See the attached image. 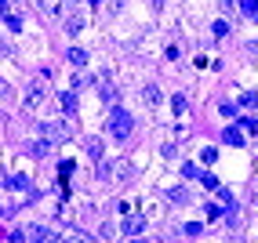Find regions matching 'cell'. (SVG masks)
<instances>
[{
  "label": "cell",
  "mask_w": 258,
  "mask_h": 243,
  "mask_svg": "<svg viewBox=\"0 0 258 243\" xmlns=\"http://www.w3.org/2000/svg\"><path fill=\"white\" fill-rule=\"evenodd\" d=\"M48 145H51V142H44V138H40L36 145H29V153H33V156H48Z\"/></svg>",
  "instance_id": "obj_18"
},
{
  "label": "cell",
  "mask_w": 258,
  "mask_h": 243,
  "mask_svg": "<svg viewBox=\"0 0 258 243\" xmlns=\"http://www.w3.org/2000/svg\"><path fill=\"white\" fill-rule=\"evenodd\" d=\"M240 106H258V95H255V91H247V95L240 98Z\"/></svg>",
  "instance_id": "obj_23"
},
{
  "label": "cell",
  "mask_w": 258,
  "mask_h": 243,
  "mask_svg": "<svg viewBox=\"0 0 258 243\" xmlns=\"http://www.w3.org/2000/svg\"><path fill=\"white\" fill-rule=\"evenodd\" d=\"M48 80H29V87H26V109H29V113H36V109L44 106V102H48Z\"/></svg>",
  "instance_id": "obj_2"
},
{
  "label": "cell",
  "mask_w": 258,
  "mask_h": 243,
  "mask_svg": "<svg viewBox=\"0 0 258 243\" xmlns=\"http://www.w3.org/2000/svg\"><path fill=\"white\" fill-rule=\"evenodd\" d=\"M218 113H222V116H236V106H233V102H222V106H218Z\"/></svg>",
  "instance_id": "obj_21"
},
{
  "label": "cell",
  "mask_w": 258,
  "mask_h": 243,
  "mask_svg": "<svg viewBox=\"0 0 258 243\" xmlns=\"http://www.w3.org/2000/svg\"><path fill=\"white\" fill-rule=\"evenodd\" d=\"M131 127H135V116L127 113V109H113V116H109V135L124 142V138L131 135Z\"/></svg>",
  "instance_id": "obj_1"
},
{
  "label": "cell",
  "mask_w": 258,
  "mask_h": 243,
  "mask_svg": "<svg viewBox=\"0 0 258 243\" xmlns=\"http://www.w3.org/2000/svg\"><path fill=\"white\" fill-rule=\"evenodd\" d=\"M222 138H226V145H244V131L236 127V124H233V127H226V135H222Z\"/></svg>",
  "instance_id": "obj_11"
},
{
  "label": "cell",
  "mask_w": 258,
  "mask_h": 243,
  "mask_svg": "<svg viewBox=\"0 0 258 243\" xmlns=\"http://www.w3.org/2000/svg\"><path fill=\"white\" fill-rule=\"evenodd\" d=\"M7 189H15V192H29V178H26V174H11V178H7Z\"/></svg>",
  "instance_id": "obj_8"
},
{
  "label": "cell",
  "mask_w": 258,
  "mask_h": 243,
  "mask_svg": "<svg viewBox=\"0 0 258 243\" xmlns=\"http://www.w3.org/2000/svg\"><path fill=\"white\" fill-rule=\"evenodd\" d=\"M0 15H4V18L11 15V11H7V0H0Z\"/></svg>",
  "instance_id": "obj_28"
},
{
  "label": "cell",
  "mask_w": 258,
  "mask_h": 243,
  "mask_svg": "<svg viewBox=\"0 0 258 243\" xmlns=\"http://www.w3.org/2000/svg\"><path fill=\"white\" fill-rule=\"evenodd\" d=\"M80 29H84V15H80V11H73V15L66 18V33L73 36V33H80Z\"/></svg>",
  "instance_id": "obj_10"
},
{
  "label": "cell",
  "mask_w": 258,
  "mask_h": 243,
  "mask_svg": "<svg viewBox=\"0 0 258 243\" xmlns=\"http://www.w3.org/2000/svg\"><path fill=\"white\" fill-rule=\"evenodd\" d=\"M204 214H207V221H218V218H222V214H226V211H222V207H215V203H211V207H207Z\"/></svg>",
  "instance_id": "obj_19"
},
{
  "label": "cell",
  "mask_w": 258,
  "mask_h": 243,
  "mask_svg": "<svg viewBox=\"0 0 258 243\" xmlns=\"http://www.w3.org/2000/svg\"><path fill=\"white\" fill-rule=\"evenodd\" d=\"M7 98H11V83L0 77V102H7Z\"/></svg>",
  "instance_id": "obj_20"
},
{
  "label": "cell",
  "mask_w": 258,
  "mask_h": 243,
  "mask_svg": "<svg viewBox=\"0 0 258 243\" xmlns=\"http://www.w3.org/2000/svg\"><path fill=\"white\" fill-rule=\"evenodd\" d=\"M236 127H244V131H258V124H255L251 116H244V120H240V124H236Z\"/></svg>",
  "instance_id": "obj_24"
},
{
  "label": "cell",
  "mask_w": 258,
  "mask_h": 243,
  "mask_svg": "<svg viewBox=\"0 0 258 243\" xmlns=\"http://www.w3.org/2000/svg\"><path fill=\"white\" fill-rule=\"evenodd\" d=\"M69 62L77 65V69H84V65H87V51L84 48H69Z\"/></svg>",
  "instance_id": "obj_13"
},
{
  "label": "cell",
  "mask_w": 258,
  "mask_h": 243,
  "mask_svg": "<svg viewBox=\"0 0 258 243\" xmlns=\"http://www.w3.org/2000/svg\"><path fill=\"white\" fill-rule=\"evenodd\" d=\"M4 54H7V44H4V40H0V58H4Z\"/></svg>",
  "instance_id": "obj_29"
},
{
  "label": "cell",
  "mask_w": 258,
  "mask_h": 243,
  "mask_svg": "<svg viewBox=\"0 0 258 243\" xmlns=\"http://www.w3.org/2000/svg\"><path fill=\"white\" fill-rule=\"evenodd\" d=\"M36 4H40L44 15H58L62 11V0H36Z\"/></svg>",
  "instance_id": "obj_14"
},
{
  "label": "cell",
  "mask_w": 258,
  "mask_h": 243,
  "mask_svg": "<svg viewBox=\"0 0 258 243\" xmlns=\"http://www.w3.org/2000/svg\"><path fill=\"white\" fill-rule=\"evenodd\" d=\"M29 240H33V243H51L55 236H51V229H44V225H33V229H29Z\"/></svg>",
  "instance_id": "obj_9"
},
{
  "label": "cell",
  "mask_w": 258,
  "mask_h": 243,
  "mask_svg": "<svg viewBox=\"0 0 258 243\" xmlns=\"http://www.w3.org/2000/svg\"><path fill=\"white\" fill-rule=\"evenodd\" d=\"M142 102H145V106H149V109H156V106H160V102H164V95H160V91H156V87H145V91H142Z\"/></svg>",
  "instance_id": "obj_12"
},
{
  "label": "cell",
  "mask_w": 258,
  "mask_h": 243,
  "mask_svg": "<svg viewBox=\"0 0 258 243\" xmlns=\"http://www.w3.org/2000/svg\"><path fill=\"white\" fill-rule=\"evenodd\" d=\"M113 174H116V182H127V178H131L135 171H131V163H127V160H120V163H116V171H113Z\"/></svg>",
  "instance_id": "obj_15"
},
{
  "label": "cell",
  "mask_w": 258,
  "mask_h": 243,
  "mask_svg": "<svg viewBox=\"0 0 258 243\" xmlns=\"http://www.w3.org/2000/svg\"><path fill=\"white\" fill-rule=\"evenodd\" d=\"M240 15L247 22H258V0H240Z\"/></svg>",
  "instance_id": "obj_7"
},
{
  "label": "cell",
  "mask_w": 258,
  "mask_h": 243,
  "mask_svg": "<svg viewBox=\"0 0 258 243\" xmlns=\"http://www.w3.org/2000/svg\"><path fill=\"white\" fill-rule=\"evenodd\" d=\"M153 4H156V7H160V4H164V0H153Z\"/></svg>",
  "instance_id": "obj_30"
},
{
  "label": "cell",
  "mask_w": 258,
  "mask_h": 243,
  "mask_svg": "<svg viewBox=\"0 0 258 243\" xmlns=\"http://www.w3.org/2000/svg\"><path fill=\"white\" fill-rule=\"evenodd\" d=\"M98 91H102V102L106 106H116V98H120V91H116V83H113V77L109 73H98Z\"/></svg>",
  "instance_id": "obj_4"
},
{
  "label": "cell",
  "mask_w": 258,
  "mask_h": 243,
  "mask_svg": "<svg viewBox=\"0 0 258 243\" xmlns=\"http://www.w3.org/2000/svg\"><path fill=\"white\" fill-rule=\"evenodd\" d=\"M215 156H218V153H215V149H211V145H207V149H204V153H200V160H204V163H211V160H215Z\"/></svg>",
  "instance_id": "obj_26"
},
{
  "label": "cell",
  "mask_w": 258,
  "mask_h": 243,
  "mask_svg": "<svg viewBox=\"0 0 258 243\" xmlns=\"http://www.w3.org/2000/svg\"><path fill=\"white\" fill-rule=\"evenodd\" d=\"M211 33H215V36H226L229 33V22H215V26H211Z\"/></svg>",
  "instance_id": "obj_22"
},
{
  "label": "cell",
  "mask_w": 258,
  "mask_h": 243,
  "mask_svg": "<svg viewBox=\"0 0 258 243\" xmlns=\"http://www.w3.org/2000/svg\"><path fill=\"white\" fill-rule=\"evenodd\" d=\"M7 243H26V232H11V236H7Z\"/></svg>",
  "instance_id": "obj_27"
},
{
  "label": "cell",
  "mask_w": 258,
  "mask_h": 243,
  "mask_svg": "<svg viewBox=\"0 0 258 243\" xmlns=\"http://www.w3.org/2000/svg\"><path fill=\"white\" fill-rule=\"evenodd\" d=\"M58 106H62V113H77V91H62L58 95Z\"/></svg>",
  "instance_id": "obj_6"
},
{
  "label": "cell",
  "mask_w": 258,
  "mask_h": 243,
  "mask_svg": "<svg viewBox=\"0 0 258 243\" xmlns=\"http://www.w3.org/2000/svg\"><path fill=\"white\" fill-rule=\"evenodd\" d=\"M222 4H226V7H229V4H233V0H222Z\"/></svg>",
  "instance_id": "obj_31"
},
{
  "label": "cell",
  "mask_w": 258,
  "mask_h": 243,
  "mask_svg": "<svg viewBox=\"0 0 258 243\" xmlns=\"http://www.w3.org/2000/svg\"><path fill=\"white\" fill-rule=\"evenodd\" d=\"M51 243H58V240H51Z\"/></svg>",
  "instance_id": "obj_32"
},
{
  "label": "cell",
  "mask_w": 258,
  "mask_h": 243,
  "mask_svg": "<svg viewBox=\"0 0 258 243\" xmlns=\"http://www.w3.org/2000/svg\"><path fill=\"white\" fill-rule=\"evenodd\" d=\"M135 243H142V240H135Z\"/></svg>",
  "instance_id": "obj_33"
},
{
  "label": "cell",
  "mask_w": 258,
  "mask_h": 243,
  "mask_svg": "<svg viewBox=\"0 0 258 243\" xmlns=\"http://www.w3.org/2000/svg\"><path fill=\"white\" fill-rule=\"evenodd\" d=\"M171 106H174V113H178V116H182V113H186V98H182V95H178V98H174V102H171Z\"/></svg>",
  "instance_id": "obj_25"
},
{
  "label": "cell",
  "mask_w": 258,
  "mask_h": 243,
  "mask_svg": "<svg viewBox=\"0 0 258 243\" xmlns=\"http://www.w3.org/2000/svg\"><path fill=\"white\" fill-rule=\"evenodd\" d=\"M142 229H145V218H142V214H131V218H124V232H127V236H138Z\"/></svg>",
  "instance_id": "obj_5"
},
{
  "label": "cell",
  "mask_w": 258,
  "mask_h": 243,
  "mask_svg": "<svg viewBox=\"0 0 258 243\" xmlns=\"http://www.w3.org/2000/svg\"><path fill=\"white\" fill-rule=\"evenodd\" d=\"M0 214H4V211H0Z\"/></svg>",
  "instance_id": "obj_34"
},
{
  "label": "cell",
  "mask_w": 258,
  "mask_h": 243,
  "mask_svg": "<svg viewBox=\"0 0 258 243\" xmlns=\"http://www.w3.org/2000/svg\"><path fill=\"white\" fill-rule=\"evenodd\" d=\"M87 153L95 156V163H98V160L106 156V149H102V142H98V138H91V142H87Z\"/></svg>",
  "instance_id": "obj_16"
},
{
  "label": "cell",
  "mask_w": 258,
  "mask_h": 243,
  "mask_svg": "<svg viewBox=\"0 0 258 243\" xmlns=\"http://www.w3.org/2000/svg\"><path fill=\"white\" fill-rule=\"evenodd\" d=\"M168 196H171L174 203H189V200H193V196H189V189H168Z\"/></svg>",
  "instance_id": "obj_17"
},
{
  "label": "cell",
  "mask_w": 258,
  "mask_h": 243,
  "mask_svg": "<svg viewBox=\"0 0 258 243\" xmlns=\"http://www.w3.org/2000/svg\"><path fill=\"white\" fill-rule=\"evenodd\" d=\"M40 138H44V142H66L69 127L62 124V120H48V124H40Z\"/></svg>",
  "instance_id": "obj_3"
}]
</instances>
